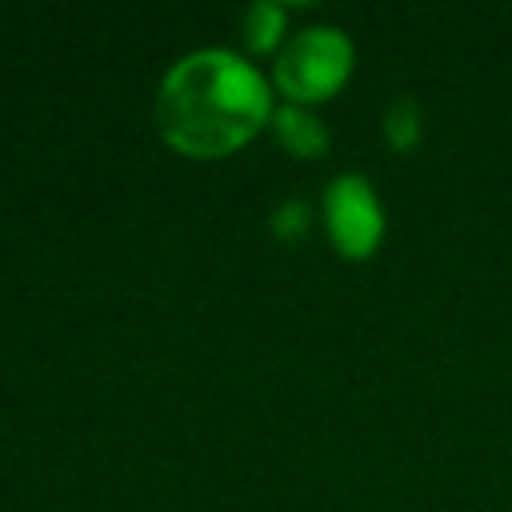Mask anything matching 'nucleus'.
Returning a JSON list of instances; mask_svg holds the SVG:
<instances>
[{"instance_id":"1","label":"nucleus","mask_w":512,"mask_h":512,"mask_svg":"<svg viewBox=\"0 0 512 512\" xmlns=\"http://www.w3.org/2000/svg\"><path fill=\"white\" fill-rule=\"evenodd\" d=\"M268 84L236 52L208 48L184 56L160 84L156 120L184 156H224L248 144L268 120Z\"/></svg>"},{"instance_id":"3","label":"nucleus","mask_w":512,"mask_h":512,"mask_svg":"<svg viewBox=\"0 0 512 512\" xmlns=\"http://www.w3.org/2000/svg\"><path fill=\"white\" fill-rule=\"evenodd\" d=\"M324 212H328V236L348 260H360L380 244L384 216H380L372 188L360 176L332 180L328 196H324Z\"/></svg>"},{"instance_id":"4","label":"nucleus","mask_w":512,"mask_h":512,"mask_svg":"<svg viewBox=\"0 0 512 512\" xmlns=\"http://www.w3.org/2000/svg\"><path fill=\"white\" fill-rule=\"evenodd\" d=\"M276 124H280V140L296 152V156H316L324 152L328 136H324V124L300 108H280L276 112Z\"/></svg>"},{"instance_id":"5","label":"nucleus","mask_w":512,"mask_h":512,"mask_svg":"<svg viewBox=\"0 0 512 512\" xmlns=\"http://www.w3.org/2000/svg\"><path fill=\"white\" fill-rule=\"evenodd\" d=\"M280 28H284V12L276 4H268V0L252 4L248 16H244V32H248V44L256 52H268L280 40Z\"/></svg>"},{"instance_id":"2","label":"nucleus","mask_w":512,"mask_h":512,"mask_svg":"<svg viewBox=\"0 0 512 512\" xmlns=\"http://www.w3.org/2000/svg\"><path fill=\"white\" fill-rule=\"evenodd\" d=\"M352 68V44L336 28H304L288 40V48L276 60V84L288 100L312 104L328 100Z\"/></svg>"}]
</instances>
